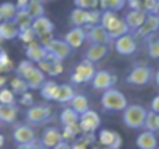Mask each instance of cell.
<instances>
[{
  "mask_svg": "<svg viewBox=\"0 0 159 149\" xmlns=\"http://www.w3.org/2000/svg\"><path fill=\"white\" fill-rule=\"evenodd\" d=\"M100 25L106 30L109 39H119L125 34L129 33L125 20L122 17L117 16V13L112 11H102V17H100Z\"/></svg>",
  "mask_w": 159,
  "mask_h": 149,
  "instance_id": "cell-1",
  "label": "cell"
},
{
  "mask_svg": "<svg viewBox=\"0 0 159 149\" xmlns=\"http://www.w3.org/2000/svg\"><path fill=\"white\" fill-rule=\"evenodd\" d=\"M100 103H102V107L109 112H120V110L123 112L128 106L126 96L117 89H109V90L103 92Z\"/></svg>",
  "mask_w": 159,
  "mask_h": 149,
  "instance_id": "cell-2",
  "label": "cell"
},
{
  "mask_svg": "<svg viewBox=\"0 0 159 149\" xmlns=\"http://www.w3.org/2000/svg\"><path fill=\"white\" fill-rule=\"evenodd\" d=\"M147 109L139 104H128L126 109L123 110V123L129 129H142L147 117Z\"/></svg>",
  "mask_w": 159,
  "mask_h": 149,
  "instance_id": "cell-3",
  "label": "cell"
},
{
  "mask_svg": "<svg viewBox=\"0 0 159 149\" xmlns=\"http://www.w3.org/2000/svg\"><path fill=\"white\" fill-rule=\"evenodd\" d=\"M44 48L47 50V61L52 62H61L72 53V48L61 39H50L47 44H44Z\"/></svg>",
  "mask_w": 159,
  "mask_h": 149,
  "instance_id": "cell-4",
  "label": "cell"
},
{
  "mask_svg": "<svg viewBox=\"0 0 159 149\" xmlns=\"http://www.w3.org/2000/svg\"><path fill=\"white\" fill-rule=\"evenodd\" d=\"M31 30L34 31L36 37H39V39H41V42H39L41 45H44V44H47L50 39H53V37H52V34H53L55 27H53L52 20H50L48 17H45V16L38 17V19H33Z\"/></svg>",
  "mask_w": 159,
  "mask_h": 149,
  "instance_id": "cell-5",
  "label": "cell"
},
{
  "mask_svg": "<svg viewBox=\"0 0 159 149\" xmlns=\"http://www.w3.org/2000/svg\"><path fill=\"white\" fill-rule=\"evenodd\" d=\"M153 76H154V73H153L151 67L136 65L126 76V83L131 84V86H145L153 79Z\"/></svg>",
  "mask_w": 159,
  "mask_h": 149,
  "instance_id": "cell-6",
  "label": "cell"
},
{
  "mask_svg": "<svg viewBox=\"0 0 159 149\" xmlns=\"http://www.w3.org/2000/svg\"><path fill=\"white\" fill-rule=\"evenodd\" d=\"M95 71H97V70H95L94 64L84 59L83 62H80V64L75 67V70H73V73H72L70 79H72V83H75V84L89 83V81H92Z\"/></svg>",
  "mask_w": 159,
  "mask_h": 149,
  "instance_id": "cell-7",
  "label": "cell"
},
{
  "mask_svg": "<svg viewBox=\"0 0 159 149\" xmlns=\"http://www.w3.org/2000/svg\"><path fill=\"white\" fill-rule=\"evenodd\" d=\"M100 124H102V120L95 110H88V112L81 113L80 120H78V126L83 134H95V130L100 127Z\"/></svg>",
  "mask_w": 159,
  "mask_h": 149,
  "instance_id": "cell-8",
  "label": "cell"
},
{
  "mask_svg": "<svg viewBox=\"0 0 159 149\" xmlns=\"http://www.w3.org/2000/svg\"><path fill=\"white\" fill-rule=\"evenodd\" d=\"M52 115V107L45 106V104H33L31 107H28L25 118L28 123L31 124H42L44 121H47Z\"/></svg>",
  "mask_w": 159,
  "mask_h": 149,
  "instance_id": "cell-9",
  "label": "cell"
},
{
  "mask_svg": "<svg viewBox=\"0 0 159 149\" xmlns=\"http://www.w3.org/2000/svg\"><path fill=\"white\" fill-rule=\"evenodd\" d=\"M91 83H92V87L95 90L106 92V90H109V89H112L116 86L117 78H116V74H112L111 71L98 70V71H95V74H94V78H92Z\"/></svg>",
  "mask_w": 159,
  "mask_h": 149,
  "instance_id": "cell-10",
  "label": "cell"
},
{
  "mask_svg": "<svg viewBox=\"0 0 159 149\" xmlns=\"http://www.w3.org/2000/svg\"><path fill=\"white\" fill-rule=\"evenodd\" d=\"M86 31V40L91 44V45H108L111 42L106 30L102 27V25H95V27H89V28H84Z\"/></svg>",
  "mask_w": 159,
  "mask_h": 149,
  "instance_id": "cell-11",
  "label": "cell"
},
{
  "mask_svg": "<svg viewBox=\"0 0 159 149\" xmlns=\"http://www.w3.org/2000/svg\"><path fill=\"white\" fill-rule=\"evenodd\" d=\"M159 31V17L157 16H147L143 25L133 34V37H139V39H148L153 34H156Z\"/></svg>",
  "mask_w": 159,
  "mask_h": 149,
  "instance_id": "cell-12",
  "label": "cell"
},
{
  "mask_svg": "<svg viewBox=\"0 0 159 149\" xmlns=\"http://www.w3.org/2000/svg\"><path fill=\"white\" fill-rule=\"evenodd\" d=\"M114 48L117 50V53H120V54H123V56H129V54H133V53L137 50V42H136V39L133 37V34L128 33V34H125V36L116 39Z\"/></svg>",
  "mask_w": 159,
  "mask_h": 149,
  "instance_id": "cell-13",
  "label": "cell"
},
{
  "mask_svg": "<svg viewBox=\"0 0 159 149\" xmlns=\"http://www.w3.org/2000/svg\"><path fill=\"white\" fill-rule=\"evenodd\" d=\"M98 141L102 146H108L111 149H120L122 146V137L116 132V130H111V129H102L97 135Z\"/></svg>",
  "mask_w": 159,
  "mask_h": 149,
  "instance_id": "cell-14",
  "label": "cell"
},
{
  "mask_svg": "<svg viewBox=\"0 0 159 149\" xmlns=\"http://www.w3.org/2000/svg\"><path fill=\"white\" fill-rule=\"evenodd\" d=\"M25 56L28 57L30 62H33L34 65H38L39 62L47 59V50L44 48V45H41L39 42H31L27 45L25 48Z\"/></svg>",
  "mask_w": 159,
  "mask_h": 149,
  "instance_id": "cell-15",
  "label": "cell"
},
{
  "mask_svg": "<svg viewBox=\"0 0 159 149\" xmlns=\"http://www.w3.org/2000/svg\"><path fill=\"white\" fill-rule=\"evenodd\" d=\"M22 79L27 83L28 89L34 90V89H41V87H42V84L45 83V74L38 68V65H33V67L25 73V76H24Z\"/></svg>",
  "mask_w": 159,
  "mask_h": 149,
  "instance_id": "cell-16",
  "label": "cell"
},
{
  "mask_svg": "<svg viewBox=\"0 0 159 149\" xmlns=\"http://www.w3.org/2000/svg\"><path fill=\"white\" fill-rule=\"evenodd\" d=\"M62 40L72 50L73 48H80V47H83V44L86 42V31H84V28H72L70 31L66 33Z\"/></svg>",
  "mask_w": 159,
  "mask_h": 149,
  "instance_id": "cell-17",
  "label": "cell"
},
{
  "mask_svg": "<svg viewBox=\"0 0 159 149\" xmlns=\"http://www.w3.org/2000/svg\"><path fill=\"white\" fill-rule=\"evenodd\" d=\"M145 19H147V14H145L142 10H131L129 13H126V16H125L123 20H125L128 30L136 33V31L143 25Z\"/></svg>",
  "mask_w": 159,
  "mask_h": 149,
  "instance_id": "cell-18",
  "label": "cell"
},
{
  "mask_svg": "<svg viewBox=\"0 0 159 149\" xmlns=\"http://www.w3.org/2000/svg\"><path fill=\"white\" fill-rule=\"evenodd\" d=\"M13 138L19 144H27V143L34 141L36 135H34V130L28 124H19V126H16V129L13 132Z\"/></svg>",
  "mask_w": 159,
  "mask_h": 149,
  "instance_id": "cell-19",
  "label": "cell"
},
{
  "mask_svg": "<svg viewBox=\"0 0 159 149\" xmlns=\"http://www.w3.org/2000/svg\"><path fill=\"white\" fill-rule=\"evenodd\" d=\"M61 141H62L61 130L56 129V127H48V129H45L44 134H42V138H41V144H42L44 149H53V147L58 146Z\"/></svg>",
  "mask_w": 159,
  "mask_h": 149,
  "instance_id": "cell-20",
  "label": "cell"
},
{
  "mask_svg": "<svg viewBox=\"0 0 159 149\" xmlns=\"http://www.w3.org/2000/svg\"><path fill=\"white\" fill-rule=\"evenodd\" d=\"M106 54H108V45H89V48L84 53V59L95 64L102 61Z\"/></svg>",
  "mask_w": 159,
  "mask_h": 149,
  "instance_id": "cell-21",
  "label": "cell"
},
{
  "mask_svg": "<svg viewBox=\"0 0 159 149\" xmlns=\"http://www.w3.org/2000/svg\"><path fill=\"white\" fill-rule=\"evenodd\" d=\"M136 144L139 149H156L157 147V138L153 132H140L136 138Z\"/></svg>",
  "mask_w": 159,
  "mask_h": 149,
  "instance_id": "cell-22",
  "label": "cell"
},
{
  "mask_svg": "<svg viewBox=\"0 0 159 149\" xmlns=\"http://www.w3.org/2000/svg\"><path fill=\"white\" fill-rule=\"evenodd\" d=\"M88 17H89V11L81 10V8H75L70 13V23L73 28H84L88 25Z\"/></svg>",
  "mask_w": 159,
  "mask_h": 149,
  "instance_id": "cell-23",
  "label": "cell"
},
{
  "mask_svg": "<svg viewBox=\"0 0 159 149\" xmlns=\"http://www.w3.org/2000/svg\"><path fill=\"white\" fill-rule=\"evenodd\" d=\"M19 36V28L13 22H0V40H11Z\"/></svg>",
  "mask_w": 159,
  "mask_h": 149,
  "instance_id": "cell-24",
  "label": "cell"
},
{
  "mask_svg": "<svg viewBox=\"0 0 159 149\" xmlns=\"http://www.w3.org/2000/svg\"><path fill=\"white\" fill-rule=\"evenodd\" d=\"M70 109L73 112H76L78 115L88 112L89 110V101H88V98L84 95H81V93H75V96L70 101Z\"/></svg>",
  "mask_w": 159,
  "mask_h": 149,
  "instance_id": "cell-25",
  "label": "cell"
},
{
  "mask_svg": "<svg viewBox=\"0 0 159 149\" xmlns=\"http://www.w3.org/2000/svg\"><path fill=\"white\" fill-rule=\"evenodd\" d=\"M73 96H75V92H73L72 86H69V84H59L53 101H58V103L66 104V103H70Z\"/></svg>",
  "mask_w": 159,
  "mask_h": 149,
  "instance_id": "cell-26",
  "label": "cell"
},
{
  "mask_svg": "<svg viewBox=\"0 0 159 149\" xmlns=\"http://www.w3.org/2000/svg\"><path fill=\"white\" fill-rule=\"evenodd\" d=\"M17 115H19V109L16 107V104H13V106L0 104V121H3V123H14Z\"/></svg>",
  "mask_w": 159,
  "mask_h": 149,
  "instance_id": "cell-27",
  "label": "cell"
},
{
  "mask_svg": "<svg viewBox=\"0 0 159 149\" xmlns=\"http://www.w3.org/2000/svg\"><path fill=\"white\" fill-rule=\"evenodd\" d=\"M13 23L19 28V30H24V28H30L31 23H33V17L30 16V13L27 10H17V14L13 20Z\"/></svg>",
  "mask_w": 159,
  "mask_h": 149,
  "instance_id": "cell-28",
  "label": "cell"
},
{
  "mask_svg": "<svg viewBox=\"0 0 159 149\" xmlns=\"http://www.w3.org/2000/svg\"><path fill=\"white\" fill-rule=\"evenodd\" d=\"M17 14V8L11 2H5L0 5V16H2V22H13Z\"/></svg>",
  "mask_w": 159,
  "mask_h": 149,
  "instance_id": "cell-29",
  "label": "cell"
},
{
  "mask_svg": "<svg viewBox=\"0 0 159 149\" xmlns=\"http://www.w3.org/2000/svg\"><path fill=\"white\" fill-rule=\"evenodd\" d=\"M58 83L56 81H53V79H50V81H47L45 79V83L42 84V87H41V95H42V98L44 100H47V101H53L55 100V95H56V90H58Z\"/></svg>",
  "mask_w": 159,
  "mask_h": 149,
  "instance_id": "cell-30",
  "label": "cell"
},
{
  "mask_svg": "<svg viewBox=\"0 0 159 149\" xmlns=\"http://www.w3.org/2000/svg\"><path fill=\"white\" fill-rule=\"evenodd\" d=\"M98 5L103 11L117 13L126 5V0H98Z\"/></svg>",
  "mask_w": 159,
  "mask_h": 149,
  "instance_id": "cell-31",
  "label": "cell"
},
{
  "mask_svg": "<svg viewBox=\"0 0 159 149\" xmlns=\"http://www.w3.org/2000/svg\"><path fill=\"white\" fill-rule=\"evenodd\" d=\"M143 129L147 132H159V115L154 113V112H147V117H145V123H143Z\"/></svg>",
  "mask_w": 159,
  "mask_h": 149,
  "instance_id": "cell-32",
  "label": "cell"
},
{
  "mask_svg": "<svg viewBox=\"0 0 159 149\" xmlns=\"http://www.w3.org/2000/svg\"><path fill=\"white\" fill-rule=\"evenodd\" d=\"M27 11L30 13V16H31L33 19L42 17L44 13H45L42 0H30V3H28V6H27Z\"/></svg>",
  "mask_w": 159,
  "mask_h": 149,
  "instance_id": "cell-33",
  "label": "cell"
},
{
  "mask_svg": "<svg viewBox=\"0 0 159 149\" xmlns=\"http://www.w3.org/2000/svg\"><path fill=\"white\" fill-rule=\"evenodd\" d=\"M61 123H62V126H69V124H73V123H78V120H80V115L76 113V112H73L70 107H66V109H62V112H61Z\"/></svg>",
  "mask_w": 159,
  "mask_h": 149,
  "instance_id": "cell-34",
  "label": "cell"
},
{
  "mask_svg": "<svg viewBox=\"0 0 159 149\" xmlns=\"http://www.w3.org/2000/svg\"><path fill=\"white\" fill-rule=\"evenodd\" d=\"M11 92L14 93V95H24L25 92H28V86H27V83L22 79V78H19V76H14L13 79H11Z\"/></svg>",
  "mask_w": 159,
  "mask_h": 149,
  "instance_id": "cell-35",
  "label": "cell"
},
{
  "mask_svg": "<svg viewBox=\"0 0 159 149\" xmlns=\"http://www.w3.org/2000/svg\"><path fill=\"white\" fill-rule=\"evenodd\" d=\"M147 42H148V48H147L148 56L151 59H159V37H156V34H153L151 37L147 39Z\"/></svg>",
  "mask_w": 159,
  "mask_h": 149,
  "instance_id": "cell-36",
  "label": "cell"
},
{
  "mask_svg": "<svg viewBox=\"0 0 159 149\" xmlns=\"http://www.w3.org/2000/svg\"><path fill=\"white\" fill-rule=\"evenodd\" d=\"M142 11L147 16H157L159 14V2L157 0H143L142 2Z\"/></svg>",
  "mask_w": 159,
  "mask_h": 149,
  "instance_id": "cell-37",
  "label": "cell"
},
{
  "mask_svg": "<svg viewBox=\"0 0 159 149\" xmlns=\"http://www.w3.org/2000/svg\"><path fill=\"white\" fill-rule=\"evenodd\" d=\"M0 104H5V106L16 104V95L11 92V89L3 87L2 90H0Z\"/></svg>",
  "mask_w": 159,
  "mask_h": 149,
  "instance_id": "cell-38",
  "label": "cell"
},
{
  "mask_svg": "<svg viewBox=\"0 0 159 149\" xmlns=\"http://www.w3.org/2000/svg\"><path fill=\"white\" fill-rule=\"evenodd\" d=\"M13 61L8 56L7 51L0 50V73H5V71H11L13 70Z\"/></svg>",
  "mask_w": 159,
  "mask_h": 149,
  "instance_id": "cell-39",
  "label": "cell"
},
{
  "mask_svg": "<svg viewBox=\"0 0 159 149\" xmlns=\"http://www.w3.org/2000/svg\"><path fill=\"white\" fill-rule=\"evenodd\" d=\"M24 44H31V42H34L36 40V34H34V31L31 30V27L30 28H24V30H19V36H17Z\"/></svg>",
  "mask_w": 159,
  "mask_h": 149,
  "instance_id": "cell-40",
  "label": "cell"
},
{
  "mask_svg": "<svg viewBox=\"0 0 159 149\" xmlns=\"http://www.w3.org/2000/svg\"><path fill=\"white\" fill-rule=\"evenodd\" d=\"M76 8H81V10H86V11H91V10H97L98 6V0H73Z\"/></svg>",
  "mask_w": 159,
  "mask_h": 149,
  "instance_id": "cell-41",
  "label": "cell"
},
{
  "mask_svg": "<svg viewBox=\"0 0 159 149\" xmlns=\"http://www.w3.org/2000/svg\"><path fill=\"white\" fill-rule=\"evenodd\" d=\"M100 17H102V11H98V10H91V11H89V17H88V25H86L84 28L100 25Z\"/></svg>",
  "mask_w": 159,
  "mask_h": 149,
  "instance_id": "cell-42",
  "label": "cell"
},
{
  "mask_svg": "<svg viewBox=\"0 0 159 149\" xmlns=\"http://www.w3.org/2000/svg\"><path fill=\"white\" fill-rule=\"evenodd\" d=\"M34 64L33 62H30V61H20V64L17 65V68H16V76H19V78H24L25 76V73L33 67Z\"/></svg>",
  "mask_w": 159,
  "mask_h": 149,
  "instance_id": "cell-43",
  "label": "cell"
},
{
  "mask_svg": "<svg viewBox=\"0 0 159 149\" xmlns=\"http://www.w3.org/2000/svg\"><path fill=\"white\" fill-rule=\"evenodd\" d=\"M19 103H20L22 106H25V107H31V106H33V95H31L30 92H25L24 95H20Z\"/></svg>",
  "mask_w": 159,
  "mask_h": 149,
  "instance_id": "cell-44",
  "label": "cell"
},
{
  "mask_svg": "<svg viewBox=\"0 0 159 149\" xmlns=\"http://www.w3.org/2000/svg\"><path fill=\"white\" fill-rule=\"evenodd\" d=\"M80 141H83L88 147L92 144V143H95V140H97V137H95V134H84V135H81L78 138Z\"/></svg>",
  "mask_w": 159,
  "mask_h": 149,
  "instance_id": "cell-45",
  "label": "cell"
},
{
  "mask_svg": "<svg viewBox=\"0 0 159 149\" xmlns=\"http://www.w3.org/2000/svg\"><path fill=\"white\" fill-rule=\"evenodd\" d=\"M16 149H44V147H42L41 141L34 140V141H31V143H27V144H19Z\"/></svg>",
  "mask_w": 159,
  "mask_h": 149,
  "instance_id": "cell-46",
  "label": "cell"
},
{
  "mask_svg": "<svg viewBox=\"0 0 159 149\" xmlns=\"http://www.w3.org/2000/svg\"><path fill=\"white\" fill-rule=\"evenodd\" d=\"M62 64L61 62H52V68H50V73L48 74H52V76H56V74H61L62 73Z\"/></svg>",
  "mask_w": 159,
  "mask_h": 149,
  "instance_id": "cell-47",
  "label": "cell"
},
{
  "mask_svg": "<svg viewBox=\"0 0 159 149\" xmlns=\"http://www.w3.org/2000/svg\"><path fill=\"white\" fill-rule=\"evenodd\" d=\"M151 112H154V113H157L159 115V95L157 96H154L153 98V101H151Z\"/></svg>",
  "mask_w": 159,
  "mask_h": 149,
  "instance_id": "cell-48",
  "label": "cell"
},
{
  "mask_svg": "<svg viewBox=\"0 0 159 149\" xmlns=\"http://www.w3.org/2000/svg\"><path fill=\"white\" fill-rule=\"evenodd\" d=\"M70 149H89L83 141H80V140H75L72 144H70Z\"/></svg>",
  "mask_w": 159,
  "mask_h": 149,
  "instance_id": "cell-49",
  "label": "cell"
},
{
  "mask_svg": "<svg viewBox=\"0 0 159 149\" xmlns=\"http://www.w3.org/2000/svg\"><path fill=\"white\" fill-rule=\"evenodd\" d=\"M128 5L131 10H142V2L140 0H128Z\"/></svg>",
  "mask_w": 159,
  "mask_h": 149,
  "instance_id": "cell-50",
  "label": "cell"
},
{
  "mask_svg": "<svg viewBox=\"0 0 159 149\" xmlns=\"http://www.w3.org/2000/svg\"><path fill=\"white\" fill-rule=\"evenodd\" d=\"M28 3H30V0H16V8L17 10H27Z\"/></svg>",
  "mask_w": 159,
  "mask_h": 149,
  "instance_id": "cell-51",
  "label": "cell"
},
{
  "mask_svg": "<svg viewBox=\"0 0 159 149\" xmlns=\"http://www.w3.org/2000/svg\"><path fill=\"white\" fill-rule=\"evenodd\" d=\"M53 149H70V144L69 143H66V141H61L58 146H55Z\"/></svg>",
  "mask_w": 159,
  "mask_h": 149,
  "instance_id": "cell-52",
  "label": "cell"
},
{
  "mask_svg": "<svg viewBox=\"0 0 159 149\" xmlns=\"http://www.w3.org/2000/svg\"><path fill=\"white\" fill-rule=\"evenodd\" d=\"M7 84V76H3V74H0V90H2Z\"/></svg>",
  "mask_w": 159,
  "mask_h": 149,
  "instance_id": "cell-53",
  "label": "cell"
},
{
  "mask_svg": "<svg viewBox=\"0 0 159 149\" xmlns=\"http://www.w3.org/2000/svg\"><path fill=\"white\" fill-rule=\"evenodd\" d=\"M154 81H156V86L159 87V68H157V71L154 73Z\"/></svg>",
  "mask_w": 159,
  "mask_h": 149,
  "instance_id": "cell-54",
  "label": "cell"
},
{
  "mask_svg": "<svg viewBox=\"0 0 159 149\" xmlns=\"http://www.w3.org/2000/svg\"><path fill=\"white\" fill-rule=\"evenodd\" d=\"M3 144H5V137H3L2 134H0V147H2Z\"/></svg>",
  "mask_w": 159,
  "mask_h": 149,
  "instance_id": "cell-55",
  "label": "cell"
},
{
  "mask_svg": "<svg viewBox=\"0 0 159 149\" xmlns=\"http://www.w3.org/2000/svg\"><path fill=\"white\" fill-rule=\"evenodd\" d=\"M95 149H111V147H108V146H100V147H95Z\"/></svg>",
  "mask_w": 159,
  "mask_h": 149,
  "instance_id": "cell-56",
  "label": "cell"
},
{
  "mask_svg": "<svg viewBox=\"0 0 159 149\" xmlns=\"http://www.w3.org/2000/svg\"><path fill=\"white\" fill-rule=\"evenodd\" d=\"M0 22H2V16H0Z\"/></svg>",
  "mask_w": 159,
  "mask_h": 149,
  "instance_id": "cell-57",
  "label": "cell"
},
{
  "mask_svg": "<svg viewBox=\"0 0 159 149\" xmlns=\"http://www.w3.org/2000/svg\"><path fill=\"white\" fill-rule=\"evenodd\" d=\"M0 44H2V40H0Z\"/></svg>",
  "mask_w": 159,
  "mask_h": 149,
  "instance_id": "cell-58",
  "label": "cell"
},
{
  "mask_svg": "<svg viewBox=\"0 0 159 149\" xmlns=\"http://www.w3.org/2000/svg\"><path fill=\"white\" fill-rule=\"evenodd\" d=\"M157 17H159V14H157Z\"/></svg>",
  "mask_w": 159,
  "mask_h": 149,
  "instance_id": "cell-59",
  "label": "cell"
},
{
  "mask_svg": "<svg viewBox=\"0 0 159 149\" xmlns=\"http://www.w3.org/2000/svg\"><path fill=\"white\" fill-rule=\"evenodd\" d=\"M157 2H159V0H157Z\"/></svg>",
  "mask_w": 159,
  "mask_h": 149,
  "instance_id": "cell-60",
  "label": "cell"
}]
</instances>
